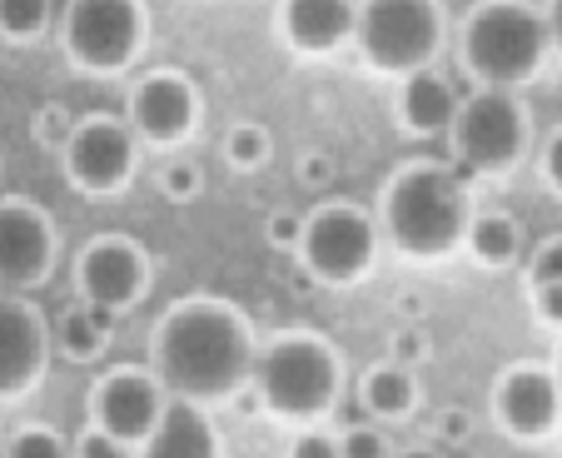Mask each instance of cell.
<instances>
[{"label":"cell","mask_w":562,"mask_h":458,"mask_svg":"<svg viewBox=\"0 0 562 458\" xmlns=\"http://www.w3.org/2000/svg\"><path fill=\"white\" fill-rule=\"evenodd\" d=\"M255 324L249 314L220 294H184L155 320L149 329V364L159 389L184 404H229L239 389H249L255 373Z\"/></svg>","instance_id":"6da1fadb"},{"label":"cell","mask_w":562,"mask_h":458,"mask_svg":"<svg viewBox=\"0 0 562 458\" xmlns=\"http://www.w3.org/2000/svg\"><path fill=\"white\" fill-rule=\"evenodd\" d=\"M353 5L359 0H279L274 31L294 55L324 60L353 41Z\"/></svg>","instance_id":"2e32d148"},{"label":"cell","mask_w":562,"mask_h":458,"mask_svg":"<svg viewBox=\"0 0 562 458\" xmlns=\"http://www.w3.org/2000/svg\"><path fill=\"white\" fill-rule=\"evenodd\" d=\"M145 0H70L60 21L65 60L86 75H125L145 55Z\"/></svg>","instance_id":"ba28073f"},{"label":"cell","mask_w":562,"mask_h":458,"mask_svg":"<svg viewBox=\"0 0 562 458\" xmlns=\"http://www.w3.org/2000/svg\"><path fill=\"white\" fill-rule=\"evenodd\" d=\"M448 11L443 0H359L353 5V51L373 75L404 80L428 70L443 51Z\"/></svg>","instance_id":"5b68a950"},{"label":"cell","mask_w":562,"mask_h":458,"mask_svg":"<svg viewBox=\"0 0 562 458\" xmlns=\"http://www.w3.org/2000/svg\"><path fill=\"white\" fill-rule=\"evenodd\" d=\"M135 160H139V139L130 135V125L115 115L75 120L70 139L60 145L65 180H70V190L90 194V200H110V194L130 190Z\"/></svg>","instance_id":"9c48e42d"},{"label":"cell","mask_w":562,"mask_h":458,"mask_svg":"<svg viewBox=\"0 0 562 458\" xmlns=\"http://www.w3.org/2000/svg\"><path fill=\"white\" fill-rule=\"evenodd\" d=\"M0 444H5V434H0Z\"/></svg>","instance_id":"f35d334b"},{"label":"cell","mask_w":562,"mask_h":458,"mask_svg":"<svg viewBox=\"0 0 562 458\" xmlns=\"http://www.w3.org/2000/svg\"><path fill=\"white\" fill-rule=\"evenodd\" d=\"M55 255H60V235H55L50 210L25 194H5L0 200V294H25L45 284Z\"/></svg>","instance_id":"7c38bea8"},{"label":"cell","mask_w":562,"mask_h":458,"mask_svg":"<svg viewBox=\"0 0 562 458\" xmlns=\"http://www.w3.org/2000/svg\"><path fill=\"white\" fill-rule=\"evenodd\" d=\"M359 404L369 424H404L418 409V373L408 364H373L359 379Z\"/></svg>","instance_id":"d6986e66"},{"label":"cell","mask_w":562,"mask_h":458,"mask_svg":"<svg viewBox=\"0 0 562 458\" xmlns=\"http://www.w3.org/2000/svg\"><path fill=\"white\" fill-rule=\"evenodd\" d=\"M200 190H204V170L190 160V155L170 149V155H165V165H159V194H165L170 204H190Z\"/></svg>","instance_id":"d4e9b609"},{"label":"cell","mask_w":562,"mask_h":458,"mask_svg":"<svg viewBox=\"0 0 562 458\" xmlns=\"http://www.w3.org/2000/svg\"><path fill=\"white\" fill-rule=\"evenodd\" d=\"M463 249L483 269H508L513 259L522 255V230H518V220H513V214L483 210V214H473V224H468Z\"/></svg>","instance_id":"ffe728a7"},{"label":"cell","mask_w":562,"mask_h":458,"mask_svg":"<svg viewBox=\"0 0 562 458\" xmlns=\"http://www.w3.org/2000/svg\"><path fill=\"white\" fill-rule=\"evenodd\" d=\"M473 194L448 165L408 160L383 180L379 224L389 245L414 265H438L463 249V235L473 224Z\"/></svg>","instance_id":"7a4b0ae2"},{"label":"cell","mask_w":562,"mask_h":458,"mask_svg":"<svg viewBox=\"0 0 562 458\" xmlns=\"http://www.w3.org/2000/svg\"><path fill=\"white\" fill-rule=\"evenodd\" d=\"M329 180H334V165L324 160V149H304L299 155V185L304 190H324Z\"/></svg>","instance_id":"1f68e13d"},{"label":"cell","mask_w":562,"mask_h":458,"mask_svg":"<svg viewBox=\"0 0 562 458\" xmlns=\"http://www.w3.org/2000/svg\"><path fill=\"white\" fill-rule=\"evenodd\" d=\"M224 160L234 165V170H265L269 160H274V135H269V125H259V120H239V125H229V135H224Z\"/></svg>","instance_id":"7402d4cb"},{"label":"cell","mask_w":562,"mask_h":458,"mask_svg":"<svg viewBox=\"0 0 562 458\" xmlns=\"http://www.w3.org/2000/svg\"><path fill=\"white\" fill-rule=\"evenodd\" d=\"M373 259H379V224L363 204L324 200L318 210L304 214L299 265L308 269V279L329 289H353L359 279L373 275Z\"/></svg>","instance_id":"52a82bcc"},{"label":"cell","mask_w":562,"mask_h":458,"mask_svg":"<svg viewBox=\"0 0 562 458\" xmlns=\"http://www.w3.org/2000/svg\"><path fill=\"white\" fill-rule=\"evenodd\" d=\"M299 230H304V220H299V214H274V220H269V245L299 249Z\"/></svg>","instance_id":"836d02e7"},{"label":"cell","mask_w":562,"mask_h":458,"mask_svg":"<svg viewBox=\"0 0 562 458\" xmlns=\"http://www.w3.org/2000/svg\"><path fill=\"white\" fill-rule=\"evenodd\" d=\"M50 320L25 294H0V404L25 399L50 369Z\"/></svg>","instance_id":"5bb4252c"},{"label":"cell","mask_w":562,"mask_h":458,"mask_svg":"<svg viewBox=\"0 0 562 458\" xmlns=\"http://www.w3.org/2000/svg\"><path fill=\"white\" fill-rule=\"evenodd\" d=\"M249 389L259 394L269 418L279 424H318L339 404L344 389V359L324 334L314 329H284L269 344H259L255 354V373H249Z\"/></svg>","instance_id":"3957f363"},{"label":"cell","mask_w":562,"mask_h":458,"mask_svg":"<svg viewBox=\"0 0 562 458\" xmlns=\"http://www.w3.org/2000/svg\"><path fill=\"white\" fill-rule=\"evenodd\" d=\"M458 115V96L453 86L443 80V70H414L398 80V90H393V120H398V130L414 139H434V135H448V125H453Z\"/></svg>","instance_id":"e0dca14e"},{"label":"cell","mask_w":562,"mask_h":458,"mask_svg":"<svg viewBox=\"0 0 562 458\" xmlns=\"http://www.w3.org/2000/svg\"><path fill=\"white\" fill-rule=\"evenodd\" d=\"M552 379H558V394H562V359H558V369H552Z\"/></svg>","instance_id":"74e56055"},{"label":"cell","mask_w":562,"mask_h":458,"mask_svg":"<svg viewBox=\"0 0 562 458\" xmlns=\"http://www.w3.org/2000/svg\"><path fill=\"white\" fill-rule=\"evenodd\" d=\"M139 458H224L220 428L210 424V409L165 399V414L139 444Z\"/></svg>","instance_id":"ac0fdd59"},{"label":"cell","mask_w":562,"mask_h":458,"mask_svg":"<svg viewBox=\"0 0 562 458\" xmlns=\"http://www.w3.org/2000/svg\"><path fill=\"white\" fill-rule=\"evenodd\" d=\"M528 110L513 90H488L477 86L468 100H458V115L448 125V145H453L458 165L483 180H498V175L518 170V160L528 155Z\"/></svg>","instance_id":"8992f818"},{"label":"cell","mask_w":562,"mask_h":458,"mask_svg":"<svg viewBox=\"0 0 562 458\" xmlns=\"http://www.w3.org/2000/svg\"><path fill=\"white\" fill-rule=\"evenodd\" d=\"M493 424L508 438L538 444L562 428V394L548 364H508L493 379Z\"/></svg>","instance_id":"9a60e30c"},{"label":"cell","mask_w":562,"mask_h":458,"mask_svg":"<svg viewBox=\"0 0 562 458\" xmlns=\"http://www.w3.org/2000/svg\"><path fill=\"white\" fill-rule=\"evenodd\" d=\"M149 284H155L149 249L130 235H100L75 255V294L90 310H105L110 320L135 310Z\"/></svg>","instance_id":"30bf717a"},{"label":"cell","mask_w":562,"mask_h":458,"mask_svg":"<svg viewBox=\"0 0 562 458\" xmlns=\"http://www.w3.org/2000/svg\"><path fill=\"white\" fill-rule=\"evenodd\" d=\"M50 344L75 364H90L110 349V314L105 310H90V304H75L55 320L50 329Z\"/></svg>","instance_id":"44dd1931"},{"label":"cell","mask_w":562,"mask_h":458,"mask_svg":"<svg viewBox=\"0 0 562 458\" xmlns=\"http://www.w3.org/2000/svg\"><path fill=\"white\" fill-rule=\"evenodd\" d=\"M165 399L170 394L159 389V379L149 369L120 364V369L100 373L95 389H90V424L105 428L120 444L139 448L149 438V428L159 424V414H165Z\"/></svg>","instance_id":"4fadbf2b"},{"label":"cell","mask_w":562,"mask_h":458,"mask_svg":"<svg viewBox=\"0 0 562 458\" xmlns=\"http://www.w3.org/2000/svg\"><path fill=\"white\" fill-rule=\"evenodd\" d=\"M393 458H443L438 448H428V444H414V448H404V454H393Z\"/></svg>","instance_id":"8d00e7d4"},{"label":"cell","mask_w":562,"mask_h":458,"mask_svg":"<svg viewBox=\"0 0 562 458\" xmlns=\"http://www.w3.org/2000/svg\"><path fill=\"white\" fill-rule=\"evenodd\" d=\"M538 284H562V235L542 239V245L532 249V259H528V289H538Z\"/></svg>","instance_id":"83f0119b"},{"label":"cell","mask_w":562,"mask_h":458,"mask_svg":"<svg viewBox=\"0 0 562 458\" xmlns=\"http://www.w3.org/2000/svg\"><path fill=\"white\" fill-rule=\"evenodd\" d=\"M542 180L552 194H562V130H552L548 149H542Z\"/></svg>","instance_id":"d6a6232c"},{"label":"cell","mask_w":562,"mask_h":458,"mask_svg":"<svg viewBox=\"0 0 562 458\" xmlns=\"http://www.w3.org/2000/svg\"><path fill=\"white\" fill-rule=\"evenodd\" d=\"M548 51L552 45H548L542 11L528 5V0H477L473 11L463 15V31H458L463 70L488 90L528 86L532 75L542 70Z\"/></svg>","instance_id":"277c9868"},{"label":"cell","mask_w":562,"mask_h":458,"mask_svg":"<svg viewBox=\"0 0 562 458\" xmlns=\"http://www.w3.org/2000/svg\"><path fill=\"white\" fill-rule=\"evenodd\" d=\"M289 458H339V434L304 424L294 438H289Z\"/></svg>","instance_id":"f1b7e54d"},{"label":"cell","mask_w":562,"mask_h":458,"mask_svg":"<svg viewBox=\"0 0 562 458\" xmlns=\"http://www.w3.org/2000/svg\"><path fill=\"white\" fill-rule=\"evenodd\" d=\"M443 438H448V444H463V438H468V414H463V409H448V414H443Z\"/></svg>","instance_id":"d590c367"},{"label":"cell","mask_w":562,"mask_h":458,"mask_svg":"<svg viewBox=\"0 0 562 458\" xmlns=\"http://www.w3.org/2000/svg\"><path fill=\"white\" fill-rule=\"evenodd\" d=\"M528 294H532V310H538V324L562 334V284H538Z\"/></svg>","instance_id":"4dcf8cb0"},{"label":"cell","mask_w":562,"mask_h":458,"mask_svg":"<svg viewBox=\"0 0 562 458\" xmlns=\"http://www.w3.org/2000/svg\"><path fill=\"white\" fill-rule=\"evenodd\" d=\"M70 458H130V444H120V438H110L105 428L86 424V428H80V438H75Z\"/></svg>","instance_id":"f546056e"},{"label":"cell","mask_w":562,"mask_h":458,"mask_svg":"<svg viewBox=\"0 0 562 458\" xmlns=\"http://www.w3.org/2000/svg\"><path fill=\"white\" fill-rule=\"evenodd\" d=\"M70 130H75L70 110L55 105V100H50V105L35 110V120H31V139H35L41 149H55V155H60V145L70 139Z\"/></svg>","instance_id":"484cf974"},{"label":"cell","mask_w":562,"mask_h":458,"mask_svg":"<svg viewBox=\"0 0 562 458\" xmlns=\"http://www.w3.org/2000/svg\"><path fill=\"white\" fill-rule=\"evenodd\" d=\"M50 31V0H0V41L31 45Z\"/></svg>","instance_id":"603a6c76"},{"label":"cell","mask_w":562,"mask_h":458,"mask_svg":"<svg viewBox=\"0 0 562 458\" xmlns=\"http://www.w3.org/2000/svg\"><path fill=\"white\" fill-rule=\"evenodd\" d=\"M0 458H70V444L50 424H21L0 444Z\"/></svg>","instance_id":"cb8c5ba5"},{"label":"cell","mask_w":562,"mask_h":458,"mask_svg":"<svg viewBox=\"0 0 562 458\" xmlns=\"http://www.w3.org/2000/svg\"><path fill=\"white\" fill-rule=\"evenodd\" d=\"M125 125L149 149H180L200 125V86L175 65L139 75L125 100Z\"/></svg>","instance_id":"8fae6325"},{"label":"cell","mask_w":562,"mask_h":458,"mask_svg":"<svg viewBox=\"0 0 562 458\" xmlns=\"http://www.w3.org/2000/svg\"><path fill=\"white\" fill-rule=\"evenodd\" d=\"M542 25H548V45L562 51V0H548V5H542Z\"/></svg>","instance_id":"e575fe53"},{"label":"cell","mask_w":562,"mask_h":458,"mask_svg":"<svg viewBox=\"0 0 562 458\" xmlns=\"http://www.w3.org/2000/svg\"><path fill=\"white\" fill-rule=\"evenodd\" d=\"M339 458H393L383 424H353L339 434Z\"/></svg>","instance_id":"4316f807"}]
</instances>
